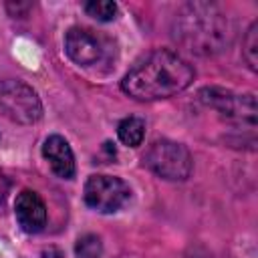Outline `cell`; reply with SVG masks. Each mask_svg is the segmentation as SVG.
<instances>
[{"label":"cell","instance_id":"cell-5","mask_svg":"<svg viewBox=\"0 0 258 258\" xmlns=\"http://www.w3.org/2000/svg\"><path fill=\"white\" fill-rule=\"evenodd\" d=\"M83 198L91 210L101 214H113L127 204V200L131 198V189L121 177L95 173L87 179Z\"/></svg>","mask_w":258,"mask_h":258},{"label":"cell","instance_id":"cell-14","mask_svg":"<svg viewBox=\"0 0 258 258\" xmlns=\"http://www.w3.org/2000/svg\"><path fill=\"white\" fill-rule=\"evenodd\" d=\"M8 189H10V183H8L6 175L0 171V204L6 200V196H8Z\"/></svg>","mask_w":258,"mask_h":258},{"label":"cell","instance_id":"cell-13","mask_svg":"<svg viewBox=\"0 0 258 258\" xmlns=\"http://www.w3.org/2000/svg\"><path fill=\"white\" fill-rule=\"evenodd\" d=\"M85 12L99 22H109L117 14V4L111 0H91L85 2Z\"/></svg>","mask_w":258,"mask_h":258},{"label":"cell","instance_id":"cell-1","mask_svg":"<svg viewBox=\"0 0 258 258\" xmlns=\"http://www.w3.org/2000/svg\"><path fill=\"white\" fill-rule=\"evenodd\" d=\"M194 75V67L177 52L157 48L127 71L121 89L137 101H157L185 91L191 85Z\"/></svg>","mask_w":258,"mask_h":258},{"label":"cell","instance_id":"cell-11","mask_svg":"<svg viewBox=\"0 0 258 258\" xmlns=\"http://www.w3.org/2000/svg\"><path fill=\"white\" fill-rule=\"evenodd\" d=\"M242 56L244 60L248 62V67L252 71L258 69V22H252L246 36H244V42H242Z\"/></svg>","mask_w":258,"mask_h":258},{"label":"cell","instance_id":"cell-10","mask_svg":"<svg viewBox=\"0 0 258 258\" xmlns=\"http://www.w3.org/2000/svg\"><path fill=\"white\" fill-rule=\"evenodd\" d=\"M117 137L127 147L141 145V141L145 137V121L139 117H125L117 125Z\"/></svg>","mask_w":258,"mask_h":258},{"label":"cell","instance_id":"cell-12","mask_svg":"<svg viewBox=\"0 0 258 258\" xmlns=\"http://www.w3.org/2000/svg\"><path fill=\"white\" fill-rule=\"evenodd\" d=\"M75 254H77V258H101V254H103L101 238L95 234L81 236L75 244Z\"/></svg>","mask_w":258,"mask_h":258},{"label":"cell","instance_id":"cell-9","mask_svg":"<svg viewBox=\"0 0 258 258\" xmlns=\"http://www.w3.org/2000/svg\"><path fill=\"white\" fill-rule=\"evenodd\" d=\"M42 157L46 159L54 175L62 179H71L75 175V155L64 137L60 135L46 137L42 143Z\"/></svg>","mask_w":258,"mask_h":258},{"label":"cell","instance_id":"cell-2","mask_svg":"<svg viewBox=\"0 0 258 258\" xmlns=\"http://www.w3.org/2000/svg\"><path fill=\"white\" fill-rule=\"evenodd\" d=\"M171 34L185 50L200 56H212L230 44L232 26L216 4L189 2L175 12Z\"/></svg>","mask_w":258,"mask_h":258},{"label":"cell","instance_id":"cell-4","mask_svg":"<svg viewBox=\"0 0 258 258\" xmlns=\"http://www.w3.org/2000/svg\"><path fill=\"white\" fill-rule=\"evenodd\" d=\"M0 113L10 121L30 125L42 117V103L36 91L18 79L0 81Z\"/></svg>","mask_w":258,"mask_h":258},{"label":"cell","instance_id":"cell-3","mask_svg":"<svg viewBox=\"0 0 258 258\" xmlns=\"http://www.w3.org/2000/svg\"><path fill=\"white\" fill-rule=\"evenodd\" d=\"M143 163L159 177L167 181H183L189 177L194 161L185 145L171 139H155L145 155Z\"/></svg>","mask_w":258,"mask_h":258},{"label":"cell","instance_id":"cell-6","mask_svg":"<svg viewBox=\"0 0 258 258\" xmlns=\"http://www.w3.org/2000/svg\"><path fill=\"white\" fill-rule=\"evenodd\" d=\"M64 50L73 62L81 67H95L107 60L111 52V44L105 36L97 34L91 28L73 26L64 34Z\"/></svg>","mask_w":258,"mask_h":258},{"label":"cell","instance_id":"cell-7","mask_svg":"<svg viewBox=\"0 0 258 258\" xmlns=\"http://www.w3.org/2000/svg\"><path fill=\"white\" fill-rule=\"evenodd\" d=\"M198 99L206 107L220 111L228 119L250 123V125L256 123V99L252 93L236 95V93L220 89V87H206L198 93Z\"/></svg>","mask_w":258,"mask_h":258},{"label":"cell","instance_id":"cell-8","mask_svg":"<svg viewBox=\"0 0 258 258\" xmlns=\"http://www.w3.org/2000/svg\"><path fill=\"white\" fill-rule=\"evenodd\" d=\"M14 216L26 234H38L46 226V206L32 189H22L14 202Z\"/></svg>","mask_w":258,"mask_h":258}]
</instances>
